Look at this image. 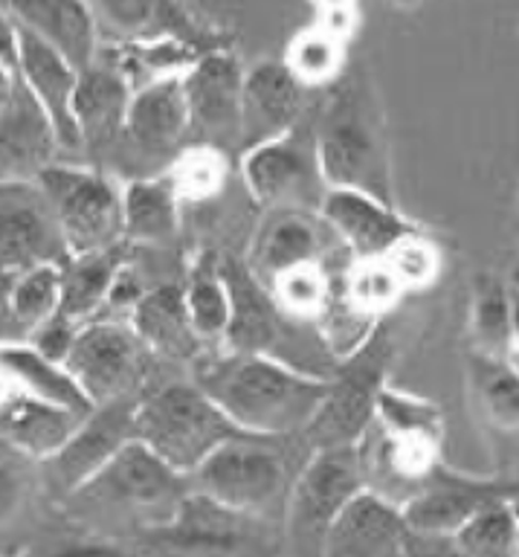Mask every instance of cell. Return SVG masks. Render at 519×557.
<instances>
[{
	"label": "cell",
	"mask_w": 519,
	"mask_h": 557,
	"mask_svg": "<svg viewBox=\"0 0 519 557\" xmlns=\"http://www.w3.org/2000/svg\"><path fill=\"white\" fill-rule=\"evenodd\" d=\"M453 548L459 555L496 557L517 552V517L508 499H496L479 508L453 531Z\"/></svg>",
	"instance_id": "b9f144b4"
},
{
	"label": "cell",
	"mask_w": 519,
	"mask_h": 557,
	"mask_svg": "<svg viewBox=\"0 0 519 557\" xmlns=\"http://www.w3.org/2000/svg\"><path fill=\"white\" fill-rule=\"evenodd\" d=\"M409 546H412V529L404 517V508L363 487L329 529L322 555L395 557L409 555Z\"/></svg>",
	"instance_id": "7402d4cb"
},
{
	"label": "cell",
	"mask_w": 519,
	"mask_h": 557,
	"mask_svg": "<svg viewBox=\"0 0 519 557\" xmlns=\"http://www.w3.org/2000/svg\"><path fill=\"white\" fill-rule=\"evenodd\" d=\"M189 143L242 154V87L244 67L233 47L203 52L181 76Z\"/></svg>",
	"instance_id": "9a60e30c"
},
{
	"label": "cell",
	"mask_w": 519,
	"mask_h": 557,
	"mask_svg": "<svg viewBox=\"0 0 519 557\" xmlns=\"http://www.w3.org/2000/svg\"><path fill=\"white\" fill-rule=\"evenodd\" d=\"M468 331L473 351L511 360V285L491 270L473 278Z\"/></svg>",
	"instance_id": "d590c367"
},
{
	"label": "cell",
	"mask_w": 519,
	"mask_h": 557,
	"mask_svg": "<svg viewBox=\"0 0 519 557\" xmlns=\"http://www.w3.org/2000/svg\"><path fill=\"white\" fill-rule=\"evenodd\" d=\"M131 96L134 90L125 76L102 55H96L87 67L78 70L73 116H76L78 146L87 157L85 163L102 165L113 146L120 143Z\"/></svg>",
	"instance_id": "44dd1931"
},
{
	"label": "cell",
	"mask_w": 519,
	"mask_h": 557,
	"mask_svg": "<svg viewBox=\"0 0 519 557\" xmlns=\"http://www.w3.org/2000/svg\"><path fill=\"white\" fill-rule=\"evenodd\" d=\"M191 491L186 473L165 465L143 442L125 444L96 476L64 499L70 520L99 537H137L172 520Z\"/></svg>",
	"instance_id": "3957f363"
},
{
	"label": "cell",
	"mask_w": 519,
	"mask_h": 557,
	"mask_svg": "<svg viewBox=\"0 0 519 557\" xmlns=\"http://www.w3.org/2000/svg\"><path fill=\"white\" fill-rule=\"evenodd\" d=\"M337 276V270L325 268L320 261H302V264H294V268L276 273L268 282V287L282 311L296 317V320L317 322V317L329 302L331 287H334Z\"/></svg>",
	"instance_id": "ab89813d"
},
{
	"label": "cell",
	"mask_w": 519,
	"mask_h": 557,
	"mask_svg": "<svg viewBox=\"0 0 519 557\" xmlns=\"http://www.w3.org/2000/svg\"><path fill=\"white\" fill-rule=\"evenodd\" d=\"M189 143V113L181 76L160 78L131 96L120 143L99 169L120 181L157 177Z\"/></svg>",
	"instance_id": "8fae6325"
},
{
	"label": "cell",
	"mask_w": 519,
	"mask_h": 557,
	"mask_svg": "<svg viewBox=\"0 0 519 557\" xmlns=\"http://www.w3.org/2000/svg\"><path fill=\"white\" fill-rule=\"evenodd\" d=\"M221 273L230 287L233 313L224 334V348L270 355L308 374L331 377L337 357L320 337L317 322L296 320L276 305L270 287L250 270L242 252L221 250Z\"/></svg>",
	"instance_id": "5b68a950"
},
{
	"label": "cell",
	"mask_w": 519,
	"mask_h": 557,
	"mask_svg": "<svg viewBox=\"0 0 519 557\" xmlns=\"http://www.w3.org/2000/svg\"><path fill=\"white\" fill-rule=\"evenodd\" d=\"M99 55L120 70L131 90H139L160 78L183 76L203 55V50L181 38H148V41L102 44Z\"/></svg>",
	"instance_id": "836d02e7"
},
{
	"label": "cell",
	"mask_w": 519,
	"mask_h": 557,
	"mask_svg": "<svg viewBox=\"0 0 519 557\" xmlns=\"http://www.w3.org/2000/svg\"><path fill=\"white\" fill-rule=\"evenodd\" d=\"M17 78L35 102L41 104V111L50 116L61 154H82L76 116H73L78 67H73L59 50H52L50 44H44L41 38L17 26Z\"/></svg>",
	"instance_id": "603a6c76"
},
{
	"label": "cell",
	"mask_w": 519,
	"mask_h": 557,
	"mask_svg": "<svg viewBox=\"0 0 519 557\" xmlns=\"http://www.w3.org/2000/svg\"><path fill=\"white\" fill-rule=\"evenodd\" d=\"M9 308L24 339L59 313L61 276L59 264H35L9 276Z\"/></svg>",
	"instance_id": "f35d334b"
},
{
	"label": "cell",
	"mask_w": 519,
	"mask_h": 557,
	"mask_svg": "<svg viewBox=\"0 0 519 557\" xmlns=\"http://www.w3.org/2000/svg\"><path fill=\"white\" fill-rule=\"evenodd\" d=\"M139 398L143 395L94 404L90 412L78 418L67 442L47 459L38 461L44 485L52 499L64 503L87 479L96 476L125 444L134 442V416H137Z\"/></svg>",
	"instance_id": "5bb4252c"
},
{
	"label": "cell",
	"mask_w": 519,
	"mask_h": 557,
	"mask_svg": "<svg viewBox=\"0 0 519 557\" xmlns=\"http://www.w3.org/2000/svg\"><path fill=\"white\" fill-rule=\"evenodd\" d=\"M78 418L82 416L70 412V409L52 407V404L24 395L12 407V412L0 421V442H7L24 459L41 461L67 442Z\"/></svg>",
	"instance_id": "e575fe53"
},
{
	"label": "cell",
	"mask_w": 519,
	"mask_h": 557,
	"mask_svg": "<svg viewBox=\"0 0 519 557\" xmlns=\"http://www.w3.org/2000/svg\"><path fill=\"white\" fill-rule=\"evenodd\" d=\"M320 215L343 242V247L351 252V259H381L398 238L421 230L409 218L400 215L395 203H386L366 191L339 189V186H329Z\"/></svg>",
	"instance_id": "cb8c5ba5"
},
{
	"label": "cell",
	"mask_w": 519,
	"mask_h": 557,
	"mask_svg": "<svg viewBox=\"0 0 519 557\" xmlns=\"http://www.w3.org/2000/svg\"><path fill=\"white\" fill-rule=\"evenodd\" d=\"M346 47L348 41H343L339 35H334L322 24H311L291 38L282 61L308 90H322L346 70Z\"/></svg>",
	"instance_id": "8d00e7d4"
},
{
	"label": "cell",
	"mask_w": 519,
	"mask_h": 557,
	"mask_svg": "<svg viewBox=\"0 0 519 557\" xmlns=\"http://www.w3.org/2000/svg\"><path fill=\"white\" fill-rule=\"evenodd\" d=\"M125 259H128V244L125 242L94 252H70L67 259L59 264V317L70 320L73 325H85V322L102 317L113 276Z\"/></svg>",
	"instance_id": "f1b7e54d"
},
{
	"label": "cell",
	"mask_w": 519,
	"mask_h": 557,
	"mask_svg": "<svg viewBox=\"0 0 519 557\" xmlns=\"http://www.w3.org/2000/svg\"><path fill=\"white\" fill-rule=\"evenodd\" d=\"M381 259L390 264L404 290H424L442 273V252L424 230L398 238Z\"/></svg>",
	"instance_id": "7bdbcfd3"
},
{
	"label": "cell",
	"mask_w": 519,
	"mask_h": 557,
	"mask_svg": "<svg viewBox=\"0 0 519 557\" xmlns=\"http://www.w3.org/2000/svg\"><path fill=\"white\" fill-rule=\"evenodd\" d=\"M0 61L17 70V26L3 9H0Z\"/></svg>",
	"instance_id": "7dc6e473"
},
{
	"label": "cell",
	"mask_w": 519,
	"mask_h": 557,
	"mask_svg": "<svg viewBox=\"0 0 519 557\" xmlns=\"http://www.w3.org/2000/svg\"><path fill=\"white\" fill-rule=\"evenodd\" d=\"M468 392L479 421L494 433H519V366L508 357L468 351Z\"/></svg>",
	"instance_id": "1f68e13d"
},
{
	"label": "cell",
	"mask_w": 519,
	"mask_h": 557,
	"mask_svg": "<svg viewBox=\"0 0 519 557\" xmlns=\"http://www.w3.org/2000/svg\"><path fill=\"white\" fill-rule=\"evenodd\" d=\"M7 453H15V450H12L7 442H0V456H7Z\"/></svg>",
	"instance_id": "f907efd6"
},
{
	"label": "cell",
	"mask_w": 519,
	"mask_h": 557,
	"mask_svg": "<svg viewBox=\"0 0 519 557\" xmlns=\"http://www.w3.org/2000/svg\"><path fill=\"white\" fill-rule=\"evenodd\" d=\"M183 203L165 174L122 181V242L134 252H172L181 244Z\"/></svg>",
	"instance_id": "4316f807"
},
{
	"label": "cell",
	"mask_w": 519,
	"mask_h": 557,
	"mask_svg": "<svg viewBox=\"0 0 519 557\" xmlns=\"http://www.w3.org/2000/svg\"><path fill=\"white\" fill-rule=\"evenodd\" d=\"M0 366L7 369L15 383L21 386L26 398L44 400L52 407L70 409L76 416H85L94 409L90 398H87L76 377L70 374V369L52 357L41 355L33 343L26 339H15V343H3L0 346Z\"/></svg>",
	"instance_id": "4dcf8cb0"
},
{
	"label": "cell",
	"mask_w": 519,
	"mask_h": 557,
	"mask_svg": "<svg viewBox=\"0 0 519 557\" xmlns=\"http://www.w3.org/2000/svg\"><path fill=\"white\" fill-rule=\"evenodd\" d=\"M24 459L21 453H7L0 456V525H7L21 513L29 494V473L21 468Z\"/></svg>",
	"instance_id": "ee69618b"
},
{
	"label": "cell",
	"mask_w": 519,
	"mask_h": 557,
	"mask_svg": "<svg viewBox=\"0 0 519 557\" xmlns=\"http://www.w3.org/2000/svg\"><path fill=\"white\" fill-rule=\"evenodd\" d=\"M17 85H21V78H17V70L9 67L0 61V104L9 102V96L15 94Z\"/></svg>",
	"instance_id": "681fc988"
},
{
	"label": "cell",
	"mask_w": 519,
	"mask_h": 557,
	"mask_svg": "<svg viewBox=\"0 0 519 557\" xmlns=\"http://www.w3.org/2000/svg\"><path fill=\"white\" fill-rule=\"evenodd\" d=\"M244 259L252 273L268 285L276 273L302 261H320L325 268L343 273L351 264V252L343 247L320 212L264 209L256 221L250 250Z\"/></svg>",
	"instance_id": "2e32d148"
},
{
	"label": "cell",
	"mask_w": 519,
	"mask_h": 557,
	"mask_svg": "<svg viewBox=\"0 0 519 557\" xmlns=\"http://www.w3.org/2000/svg\"><path fill=\"white\" fill-rule=\"evenodd\" d=\"M157 357L131 329L128 320H96L78 325L64 366L90 404L131 398L148 389Z\"/></svg>",
	"instance_id": "7c38bea8"
},
{
	"label": "cell",
	"mask_w": 519,
	"mask_h": 557,
	"mask_svg": "<svg viewBox=\"0 0 519 557\" xmlns=\"http://www.w3.org/2000/svg\"><path fill=\"white\" fill-rule=\"evenodd\" d=\"M308 453L311 444L302 433H238L209 453L189 482L226 508L282 525L287 491Z\"/></svg>",
	"instance_id": "277c9868"
},
{
	"label": "cell",
	"mask_w": 519,
	"mask_h": 557,
	"mask_svg": "<svg viewBox=\"0 0 519 557\" xmlns=\"http://www.w3.org/2000/svg\"><path fill=\"white\" fill-rule=\"evenodd\" d=\"M128 325L137 331V337L148 346V351L163 363L189 366L207 346L191 329L186 296H183V278H160L146 287L137 305L131 308Z\"/></svg>",
	"instance_id": "484cf974"
},
{
	"label": "cell",
	"mask_w": 519,
	"mask_h": 557,
	"mask_svg": "<svg viewBox=\"0 0 519 557\" xmlns=\"http://www.w3.org/2000/svg\"><path fill=\"white\" fill-rule=\"evenodd\" d=\"M357 444L311 447L308 459L287 491L279 531L294 555H322L325 534L339 511L363 491Z\"/></svg>",
	"instance_id": "ba28073f"
},
{
	"label": "cell",
	"mask_w": 519,
	"mask_h": 557,
	"mask_svg": "<svg viewBox=\"0 0 519 557\" xmlns=\"http://www.w3.org/2000/svg\"><path fill=\"white\" fill-rule=\"evenodd\" d=\"M183 296L200 343L207 348L221 346L233 313L230 287L221 273V247L203 244L198 252H191L183 273Z\"/></svg>",
	"instance_id": "f546056e"
},
{
	"label": "cell",
	"mask_w": 519,
	"mask_h": 557,
	"mask_svg": "<svg viewBox=\"0 0 519 557\" xmlns=\"http://www.w3.org/2000/svg\"><path fill=\"white\" fill-rule=\"evenodd\" d=\"M165 181L172 183L174 195L183 203L186 212H200V209L215 207L233 186V160L226 151L215 146H200V143H186L183 151L165 169Z\"/></svg>",
	"instance_id": "d6a6232c"
},
{
	"label": "cell",
	"mask_w": 519,
	"mask_h": 557,
	"mask_svg": "<svg viewBox=\"0 0 519 557\" xmlns=\"http://www.w3.org/2000/svg\"><path fill=\"white\" fill-rule=\"evenodd\" d=\"M511 360L519 366V276L511 282Z\"/></svg>",
	"instance_id": "c3c4849f"
},
{
	"label": "cell",
	"mask_w": 519,
	"mask_h": 557,
	"mask_svg": "<svg viewBox=\"0 0 519 557\" xmlns=\"http://www.w3.org/2000/svg\"><path fill=\"white\" fill-rule=\"evenodd\" d=\"M189 377L235 426L264 435L305 433L329 389V377L224 346L200 351L189 363Z\"/></svg>",
	"instance_id": "6da1fadb"
},
{
	"label": "cell",
	"mask_w": 519,
	"mask_h": 557,
	"mask_svg": "<svg viewBox=\"0 0 519 557\" xmlns=\"http://www.w3.org/2000/svg\"><path fill=\"white\" fill-rule=\"evenodd\" d=\"M374 424L400 438H424V442L442 444L444 412L435 400L386 383L374 404Z\"/></svg>",
	"instance_id": "74e56055"
},
{
	"label": "cell",
	"mask_w": 519,
	"mask_h": 557,
	"mask_svg": "<svg viewBox=\"0 0 519 557\" xmlns=\"http://www.w3.org/2000/svg\"><path fill=\"white\" fill-rule=\"evenodd\" d=\"M313 131L329 186L366 191L395 203V160L386 113L363 64H346L317 94Z\"/></svg>",
	"instance_id": "7a4b0ae2"
},
{
	"label": "cell",
	"mask_w": 519,
	"mask_h": 557,
	"mask_svg": "<svg viewBox=\"0 0 519 557\" xmlns=\"http://www.w3.org/2000/svg\"><path fill=\"white\" fill-rule=\"evenodd\" d=\"M398 331L386 317L372 334L346 357H339L329 377L325 398L305 426V442L311 447L357 444L374 421L378 395L390 383V372L398 360Z\"/></svg>",
	"instance_id": "52a82bcc"
},
{
	"label": "cell",
	"mask_w": 519,
	"mask_h": 557,
	"mask_svg": "<svg viewBox=\"0 0 519 557\" xmlns=\"http://www.w3.org/2000/svg\"><path fill=\"white\" fill-rule=\"evenodd\" d=\"M61 146L50 116L24 85L0 104V181H38V174L61 160Z\"/></svg>",
	"instance_id": "d4e9b609"
},
{
	"label": "cell",
	"mask_w": 519,
	"mask_h": 557,
	"mask_svg": "<svg viewBox=\"0 0 519 557\" xmlns=\"http://www.w3.org/2000/svg\"><path fill=\"white\" fill-rule=\"evenodd\" d=\"M339 287L348 305H355L357 311L369 313L374 320L390 317V311H395V305L407 294L383 259H351L339 276Z\"/></svg>",
	"instance_id": "60d3db41"
},
{
	"label": "cell",
	"mask_w": 519,
	"mask_h": 557,
	"mask_svg": "<svg viewBox=\"0 0 519 557\" xmlns=\"http://www.w3.org/2000/svg\"><path fill=\"white\" fill-rule=\"evenodd\" d=\"M276 525L250 513L226 508L212 496L191 487L183 496L172 520L137 534L143 548L155 552H186V555H247L268 552Z\"/></svg>",
	"instance_id": "4fadbf2b"
},
{
	"label": "cell",
	"mask_w": 519,
	"mask_h": 557,
	"mask_svg": "<svg viewBox=\"0 0 519 557\" xmlns=\"http://www.w3.org/2000/svg\"><path fill=\"white\" fill-rule=\"evenodd\" d=\"M99 44L181 38L198 50L233 47V33L209 24L183 0H87Z\"/></svg>",
	"instance_id": "e0dca14e"
},
{
	"label": "cell",
	"mask_w": 519,
	"mask_h": 557,
	"mask_svg": "<svg viewBox=\"0 0 519 557\" xmlns=\"http://www.w3.org/2000/svg\"><path fill=\"white\" fill-rule=\"evenodd\" d=\"M238 433L247 430L235 426L191 377L157 383L155 389L148 386L134 416V438L186 476Z\"/></svg>",
	"instance_id": "8992f818"
},
{
	"label": "cell",
	"mask_w": 519,
	"mask_h": 557,
	"mask_svg": "<svg viewBox=\"0 0 519 557\" xmlns=\"http://www.w3.org/2000/svg\"><path fill=\"white\" fill-rule=\"evenodd\" d=\"M9 276H0V346L3 343H15V339H24L21 329H17L15 317H12V308H9Z\"/></svg>",
	"instance_id": "bcb514c9"
},
{
	"label": "cell",
	"mask_w": 519,
	"mask_h": 557,
	"mask_svg": "<svg viewBox=\"0 0 519 557\" xmlns=\"http://www.w3.org/2000/svg\"><path fill=\"white\" fill-rule=\"evenodd\" d=\"M67 256L38 181H0V276L35 264H61Z\"/></svg>",
	"instance_id": "ac0fdd59"
},
{
	"label": "cell",
	"mask_w": 519,
	"mask_h": 557,
	"mask_svg": "<svg viewBox=\"0 0 519 557\" xmlns=\"http://www.w3.org/2000/svg\"><path fill=\"white\" fill-rule=\"evenodd\" d=\"M320 90H308L282 59H264L244 70L242 151L294 128L311 111Z\"/></svg>",
	"instance_id": "d6986e66"
},
{
	"label": "cell",
	"mask_w": 519,
	"mask_h": 557,
	"mask_svg": "<svg viewBox=\"0 0 519 557\" xmlns=\"http://www.w3.org/2000/svg\"><path fill=\"white\" fill-rule=\"evenodd\" d=\"M514 494H519V482L461 476L456 470L438 465L430 482L400 508H404L409 529L416 534L453 537V531L468 517H473L479 508H485L487 503H496V499H511Z\"/></svg>",
	"instance_id": "ffe728a7"
},
{
	"label": "cell",
	"mask_w": 519,
	"mask_h": 557,
	"mask_svg": "<svg viewBox=\"0 0 519 557\" xmlns=\"http://www.w3.org/2000/svg\"><path fill=\"white\" fill-rule=\"evenodd\" d=\"M76 331L78 325H73L70 320H64V317H52V320H47L38 331H33L29 337H26V343H33L41 355L52 357V360H59V363H64V357H67L70 346H73V339H76Z\"/></svg>",
	"instance_id": "f6af8a7d"
},
{
	"label": "cell",
	"mask_w": 519,
	"mask_h": 557,
	"mask_svg": "<svg viewBox=\"0 0 519 557\" xmlns=\"http://www.w3.org/2000/svg\"><path fill=\"white\" fill-rule=\"evenodd\" d=\"M313 104L294 128L242 151L238 174H242L244 191L261 212L264 209L320 212L329 181L322 174L320 148H317Z\"/></svg>",
	"instance_id": "9c48e42d"
},
{
	"label": "cell",
	"mask_w": 519,
	"mask_h": 557,
	"mask_svg": "<svg viewBox=\"0 0 519 557\" xmlns=\"http://www.w3.org/2000/svg\"><path fill=\"white\" fill-rule=\"evenodd\" d=\"M67 252L122 244V181L94 163L55 160L38 174Z\"/></svg>",
	"instance_id": "30bf717a"
},
{
	"label": "cell",
	"mask_w": 519,
	"mask_h": 557,
	"mask_svg": "<svg viewBox=\"0 0 519 557\" xmlns=\"http://www.w3.org/2000/svg\"><path fill=\"white\" fill-rule=\"evenodd\" d=\"M15 26L59 50L73 67H87L99 55V33L87 0H0Z\"/></svg>",
	"instance_id": "83f0119b"
}]
</instances>
